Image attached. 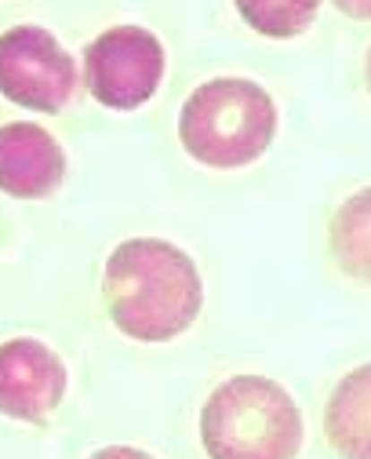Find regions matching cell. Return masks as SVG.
<instances>
[{"label":"cell","mask_w":371,"mask_h":459,"mask_svg":"<svg viewBox=\"0 0 371 459\" xmlns=\"http://www.w3.org/2000/svg\"><path fill=\"white\" fill-rule=\"evenodd\" d=\"M66 361L47 342L15 335L0 347V409L22 423H44L66 397Z\"/></svg>","instance_id":"cell-6"},{"label":"cell","mask_w":371,"mask_h":459,"mask_svg":"<svg viewBox=\"0 0 371 459\" xmlns=\"http://www.w3.org/2000/svg\"><path fill=\"white\" fill-rule=\"evenodd\" d=\"M328 252L342 277L371 289V186L353 190L332 212Z\"/></svg>","instance_id":"cell-9"},{"label":"cell","mask_w":371,"mask_h":459,"mask_svg":"<svg viewBox=\"0 0 371 459\" xmlns=\"http://www.w3.org/2000/svg\"><path fill=\"white\" fill-rule=\"evenodd\" d=\"M237 15L263 37H298L317 19V4H237Z\"/></svg>","instance_id":"cell-10"},{"label":"cell","mask_w":371,"mask_h":459,"mask_svg":"<svg viewBox=\"0 0 371 459\" xmlns=\"http://www.w3.org/2000/svg\"><path fill=\"white\" fill-rule=\"evenodd\" d=\"M109 321L135 342H171L204 310V277L190 252L164 238L120 241L102 270Z\"/></svg>","instance_id":"cell-1"},{"label":"cell","mask_w":371,"mask_h":459,"mask_svg":"<svg viewBox=\"0 0 371 459\" xmlns=\"http://www.w3.org/2000/svg\"><path fill=\"white\" fill-rule=\"evenodd\" d=\"M364 84H367V95H371V48L364 55Z\"/></svg>","instance_id":"cell-12"},{"label":"cell","mask_w":371,"mask_h":459,"mask_svg":"<svg viewBox=\"0 0 371 459\" xmlns=\"http://www.w3.org/2000/svg\"><path fill=\"white\" fill-rule=\"evenodd\" d=\"M168 70L164 44L146 26H109L84 48V84L106 109L132 113L146 106Z\"/></svg>","instance_id":"cell-4"},{"label":"cell","mask_w":371,"mask_h":459,"mask_svg":"<svg viewBox=\"0 0 371 459\" xmlns=\"http://www.w3.org/2000/svg\"><path fill=\"white\" fill-rule=\"evenodd\" d=\"M324 437L339 459H371V361L335 383L324 405Z\"/></svg>","instance_id":"cell-8"},{"label":"cell","mask_w":371,"mask_h":459,"mask_svg":"<svg viewBox=\"0 0 371 459\" xmlns=\"http://www.w3.org/2000/svg\"><path fill=\"white\" fill-rule=\"evenodd\" d=\"M66 179V150L58 139L33 125L12 121L0 132V186L15 201H44Z\"/></svg>","instance_id":"cell-7"},{"label":"cell","mask_w":371,"mask_h":459,"mask_svg":"<svg viewBox=\"0 0 371 459\" xmlns=\"http://www.w3.org/2000/svg\"><path fill=\"white\" fill-rule=\"evenodd\" d=\"M201 445L208 459H295L302 412L277 379L229 376L201 409Z\"/></svg>","instance_id":"cell-3"},{"label":"cell","mask_w":371,"mask_h":459,"mask_svg":"<svg viewBox=\"0 0 371 459\" xmlns=\"http://www.w3.org/2000/svg\"><path fill=\"white\" fill-rule=\"evenodd\" d=\"M88 459H157V455H150L146 448H135V445H106V448L91 452Z\"/></svg>","instance_id":"cell-11"},{"label":"cell","mask_w":371,"mask_h":459,"mask_svg":"<svg viewBox=\"0 0 371 459\" xmlns=\"http://www.w3.org/2000/svg\"><path fill=\"white\" fill-rule=\"evenodd\" d=\"M277 135V102L252 77H211L186 95L178 143L197 164L237 171L255 164Z\"/></svg>","instance_id":"cell-2"},{"label":"cell","mask_w":371,"mask_h":459,"mask_svg":"<svg viewBox=\"0 0 371 459\" xmlns=\"http://www.w3.org/2000/svg\"><path fill=\"white\" fill-rule=\"evenodd\" d=\"M81 84L77 59L62 48V40L37 26L19 22L0 37V88L4 99L37 113L66 109Z\"/></svg>","instance_id":"cell-5"}]
</instances>
